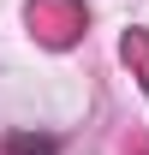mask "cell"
<instances>
[{
	"instance_id": "cell-1",
	"label": "cell",
	"mask_w": 149,
	"mask_h": 155,
	"mask_svg": "<svg viewBox=\"0 0 149 155\" xmlns=\"http://www.w3.org/2000/svg\"><path fill=\"white\" fill-rule=\"evenodd\" d=\"M12 155H48V143H30V137H18V143H12Z\"/></svg>"
}]
</instances>
